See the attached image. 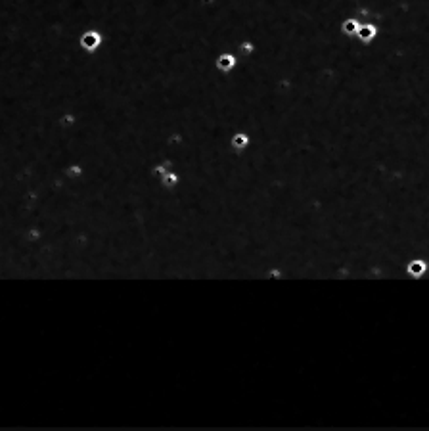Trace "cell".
<instances>
[{
  "label": "cell",
  "mask_w": 429,
  "mask_h": 431,
  "mask_svg": "<svg viewBox=\"0 0 429 431\" xmlns=\"http://www.w3.org/2000/svg\"><path fill=\"white\" fill-rule=\"evenodd\" d=\"M100 42H102V37H100L96 31H88V33H85L83 38H81V46L85 50H88V52L98 48Z\"/></svg>",
  "instance_id": "6da1fadb"
},
{
  "label": "cell",
  "mask_w": 429,
  "mask_h": 431,
  "mask_svg": "<svg viewBox=\"0 0 429 431\" xmlns=\"http://www.w3.org/2000/svg\"><path fill=\"white\" fill-rule=\"evenodd\" d=\"M378 35V29H376V25L372 23H366V25H360V29H358V33H356V37L360 38L362 42H372L374 38Z\"/></svg>",
  "instance_id": "7a4b0ae2"
},
{
  "label": "cell",
  "mask_w": 429,
  "mask_h": 431,
  "mask_svg": "<svg viewBox=\"0 0 429 431\" xmlns=\"http://www.w3.org/2000/svg\"><path fill=\"white\" fill-rule=\"evenodd\" d=\"M234 65H236V60H234L232 54H222V56H219V60H217V67H219L221 71H230Z\"/></svg>",
  "instance_id": "3957f363"
},
{
  "label": "cell",
  "mask_w": 429,
  "mask_h": 431,
  "mask_svg": "<svg viewBox=\"0 0 429 431\" xmlns=\"http://www.w3.org/2000/svg\"><path fill=\"white\" fill-rule=\"evenodd\" d=\"M358 29H360V23H358L356 19H353V17L345 19L343 25H341V31H343L347 37H353V35H356V33H358Z\"/></svg>",
  "instance_id": "277c9868"
},
{
  "label": "cell",
  "mask_w": 429,
  "mask_h": 431,
  "mask_svg": "<svg viewBox=\"0 0 429 431\" xmlns=\"http://www.w3.org/2000/svg\"><path fill=\"white\" fill-rule=\"evenodd\" d=\"M406 271H408V274L420 276V274H424V271H426V263H424V261H410L408 267H406Z\"/></svg>",
  "instance_id": "5b68a950"
},
{
  "label": "cell",
  "mask_w": 429,
  "mask_h": 431,
  "mask_svg": "<svg viewBox=\"0 0 429 431\" xmlns=\"http://www.w3.org/2000/svg\"><path fill=\"white\" fill-rule=\"evenodd\" d=\"M247 144H249V138H247V135H244V133H238V135H234L232 146L236 149H244Z\"/></svg>",
  "instance_id": "8992f818"
}]
</instances>
